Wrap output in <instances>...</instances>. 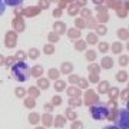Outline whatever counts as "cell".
<instances>
[{"instance_id":"1","label":"cell","mask_w":129,"mask_h":129,"mask_svg":"<svg viewBox=\"0 0 129 129\" xmlns=\"http://www.w3.org/2000/svg\"><path fill=\"white\" fill-rule=\"evenodd\" d=\"M13 76L14 79H17L20 82H24L26 79L29 78V75H30V69H29V66L23 62H17V63L13 66Z\"/></svg>"},{"instance_id":"2","label":"cell","mask_w":129,"mask_h":129,"mask_svg":"<svg viewBox=\"0 0 129 129\" xmlns=\"http://www.w3.org/2000/svg\"><path fill=\"white\" fill-rule=\"evenodd\" d=\"M90 112H92L93 119H96V120H103L108 116V108L103 103H96L95 106H92Z\"/></svg>"},{"instance_id":"3","label":"cell","mask_w":129,"mask_h":129,"mask_svg":"<svg viewBox=\"0 0 129 129\" xmlns=\"http://www.w3.org/2000/svg\"><path fill=\"white\" fill-rule=\"evenodd\" d=\"M116 123L120 129H129V109H120L118 112Z\"/></svg>"},{"instance_id":"4","label":"cell","mask_w":129,"mask_h":129,"mask_svg":"<svg viewBox=\"0 0 129 129\" xmlns=\"http://www.w3.org/2000/svg\"><path fill=\"white\" fill-rule=\"evenodd\" d=\"M22 2H23V0H5V3L9 5V6H19Z\"/></svg>"},{"instance_id":"5","label":"cell","mask_w":129,"mask_h":129,"mask_svg":"<svg viewBox=\"0 0 129 129\" xmlns=\"http://www.w3.org/2000/svg\"><path fill=\"white\" fill-rule=\"evenodd\" d=\"M5 7H6L5 0H0V14H3V12H5Z\"/></svg>"},{"instance_id":"6","label":"cell","mask_w":129,"mask_h":129,"mask_svg":"<svg viewBox=\"0 0 129 129\" xmlns=\"http://www.w3.org/2000/svg\"><path fill=\"white\" fill-rule=\"evenodd\" d=\"M105 129H120L119 126H108V128H105Z\"/></svg>"},{"instance_id":"7","label":"cell","mask_w":129,"mask_h":129,"mask_svg":"<svg viewBox=\"0 0 129 129\" xmlns=\"http://www.w3.org/2000/svg\"><path fill=\"white\" fill-rule=\"evenodd\" d=\"M128 109H129V102H128Z\"/></svg>"}]
</instances>
